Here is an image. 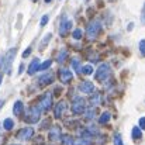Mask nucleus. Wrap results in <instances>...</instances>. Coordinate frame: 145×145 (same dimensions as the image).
Returning <instances> with one entry per match:
<instances>
[{
  "mask_svg": "<svg viewBox=\"0 0 145 145\" xmlns=\"http://www.w3.org/2000/svg\"><path fill=\"white\" fill-rule=\"evenodd\" d=\"M101 31V21L100 20H93L88 24V28H86V35L89 40H95L97 35L100 34Z\"/></svg>",
  "mask_w": 145,
  "mask_h": 145,
  "instance_id": "nucleus-1",
  "label": "nucleus"
},
{
  "mask_svg": "<svg viewBox=\"0 0 145 145\" xmlns=\"http://www.w3.org/2000/svg\"><path fill=\"white\" fill-rule=\"evenodd\" d=\"M40 117H41V110L38 106H31L30 110L27 111V116H25V121L27 123H31V124H35L40 121Z\"/></svg>",
  "mask_w": 145,
  "mask_h": 145,
  "instance_id": "nucleus-2",
  "label": "nucleus"
},
{
  "mask_svg": "<svg viewBox=\"0 0 145 145\" xmlns=\"http://www.w3.org/2000/svg\"><path fill=\"white\" fill-rule=\"evenodd\" d=\"M71 108H72V113L73 114H82V113H85V110H86V101H85V99L83 97H75L73 101H72Z\"/></svg>",
  "mask_w": 145,
  "mask_h": 145,
  "instance_id": "nucleus-3",
  "label": "nucleus"
},
{
  "mask_svg": "<svg viewBox=\"0 0 145 145\" xmlns=\"http://www.w3.org/2000/svg\"><path fill=\"white\" fill-rule=\"evenodd\" d=\"M110 75H111L110 66H108L107 63H101V65L99 66L97 72H96V79L100 80V82H106V80L110 78Z\"/></svg>",
  "mask_w": 145,
  "mask_h": 145,
  "instance_id": "nucleus-4",
  "label": "nucleus"
},
{
  "mask_svg": "<svg viewBox=\"0 0 145 145\" xmlns=\"http://www.w3.org/2000/svg\"><path fill=\"white\" fill-rule=\"evenodd\" d=\"M16 54H17V48H11L7 54H6V56H4V71H6V73H11V63H13V61H14V58H16Z\"/></svg>",
  "mask_w": 145,
  "mask_h": 145,
  "instance_id": "nucleus-5",
  "label": "nucleus"
},
{
  "mask_svg": "<svg viewBox=\"0 0 145 145\" xmlns=\"http://www.w3.org/2000/svg\"><path fill=\"white\" fill-rule=\"evenodd\" d=\"M51 106H52V93H45L41 97V100L38 103V107H40L41 111H47V110L51 108Z\"/></svg>",
  "mask_w": 145,
  "mask_h": 145,
  "instance_id": "nucleus-6",
  "label": "nucleus"
},
{
  "mask_svg": "<svg viewBox=\"0 0 145 145\" xmlns=\"http://www.w3.org/2000/svg\"><path fill=\"white\" fill-rule=\"evenodd\" d=\"M34 137V128L31 127H25V128H21L17 134V138L21 140V141H28L30 138Z\"/></svg>",
  "mask_w": 145,
  "mask_h": 145,
  "instance_id": "nucleus-7",
  "label": "nucleus"
},
{
  "mask_svg": "<svg viewBox=\"0 0 145 145\" xmlns=\"http://www.w3.org/2000/svg\"><path fill=\"white\" fill-rule=\"evenodd\" d=\"M79 90L82 93H86V95H92L95 92V85L89 80H83L80 85H79Z\"/></svg>",
  "mask_w": 145,
  "mask_h": 145,
  "instance_id": "nucleus-8",
  "label": "nucleus"
},
{
  "mask_svg": "<svg viewBox=\"0 0 145 145\" xmlns=\"http://www.w3.org/2000/svg\"><path fill=\"white\" fill-rule=\"evenodd\" d=\"M71 28H72V21L68 20L66 17H63L62 21H61V25H59V34H61V35H65Z\"/></svg>",
  "mask_w": 145,
  "mask_h": 145,
  "instance_id": "nucleus-9",
  "label": "nucleus"
},
{
  "mask_svg": "<svg viewBox=\"0 0 145 145\" xmlns=\"http://www.w3.org/2000/svg\"><path fill=\"white\" fill-rule=\"evenodd\" d=\"M58 76H59L61 82H63V83H69V82L72 80V72H71L69 69H66V68H62V69L59 71Z\"/></svg>",
  "mask_w": 145,
  "mask_h": 145,
  "instance_id": "nucleus-10",
  "label": "nucleus"
},
{
  "mask_svg": "<svg viewBox=\"0 0 145 145\" xmlns=\"http://www.w3.org/2000/svg\"><path fill=\"white\" fill-rule=\"evenodd\" d=\"M66 108H68V103L66 101H59L56 106H55V110H54V116H55V118H59L61 116H62V113L63 111H66Z\"/></svg>",
  "mask_w": 145,
  "mask_h": 145,
  "instance_id": "nucleus-11",
  "label": "nucleus"
},
{
  "mask_svg": "<svg viewBox=\"0 0 145 145\" xmlns=\"http://www.w3.org/2000/svg\"><path fill=\"white\" fill-rule=\"evenodd\" d=\"M49 140H51L52 142H56V141L61 140V130H59L58 127H52V128L49 130Z\"/></svg>",
  "mask_w": 145,
  "mask_h": 145,
  "instance_id": "nucleus-12",
  "label": "nucleus"
},
{
  "mask_svg": "<svg viewBox=\"0 0 145 145\" xmlns=\"http://www.w3.org/2000/svg\"><path fill=\"white\" fill-rule=\"evenodd\" d=\"M38 69H40V59H38V58H34V59H33V62H31V63H30V66H28L27 73L31 76V75H34Z\"/></svg>",
  "mask_w": 145,
  "mask_h": 145,
  "instance_id": "nucleus-13",
  "label": "nucleus"
},
{
  "mask_svg": "<svg viewBox=\"0 0 145 145\" xmlns=\"http://www.w3.org/2000/svg\"><path fill=\"white\" fill-rule=\"evenodd\" d=\"M52 80H54V75H52V73H44L42 76H40L38 83H40L41 86H47V85H49Z\"/></svg>",
  "mask_w": 145,
  "mask_h": 145,
  "instance_id": "nucleus-14",
  "label": "nucleus"
},
{
  "mask_svg": "<svg viewBox=\"0 0 145 145\" xmlns=\"http://www.w3.org/2000/svg\"><path fill=\"white\" fill-rule=\"evenodd\" d=\"M89 101H90V104H92L93 107H95V106H99V104L101 103V95H100V92H93L90 99H89Z\"/></svg>",
  "mask_w": 145,
  "mask_h": 145,
  "instance_id": "nucleus-15",
  "label": "nucleus"
},
{
  "mask_svg": "<svg viewBox=\"0 0 145 145\" xmlns=\"http://www.w3.org/2000/svg\"><path fill=\"white\" fill-rule=\"evenodd\" d=\"M66 58H68V51H66V48H62L61 51H59V55L56 56V62L63 63Z\"/></svg>",
  "mask_w": 145,
  "mask_h": 145,
  "instance_id": "nucleus-16",
  "label": "nucleus"
},
{
  "mask_svg": "<svg viewBox=\"0 0 145 145\" xmlns=\"http://www.w3.org/2000/svg\"><path fill=\"white\" fill-rule=\"evenodd\" d=\"M72 68L76 73H82V65H80V61L78 58H73L72 59Z\"/></svg>",
  "mask_w": 145,
  "mask_h": 145,
  "instance_id": "nucleus-17",
  "label": "nucleus"
},
{
  "mask_svg": "<svg viewBox=\"0 0 145 145\" xmlns=\"http://www.w3.org/2000/svg\"><path fill=\"white\" fill-rule=\"evenodd\" d=\"M13 113H14L16 116H21V113H23V103H21L20 100H17V101L14 103V107H13Z\"/></svg>",
  "mask_w": 145,
  "mask_h": 145,
  "instance_id": "nucleus-18",
  "label": "nucleus"
},
{
  "mask_svg": "<svg viewBox=\"0 0 145 145\" xmlns=\"http://www.w3.org/2000/svg\"><path fill=\"white\" fill-rule=\"evenodd\" d=\"M73 145H92V140H86L79 137L78 140H73Z\"/></svg>",
  "mask_w": 145,
  "mask_h": 145,
  "instance_id": "nucleus-19",
  "label": "nucleus"
},
{
  "mask_svg": "<svg viewBox=\"0 0 145 145\" xmlns=\"http://www.w3.org/2000/svg\"><path fill=\"white\" fill-rule=\"evenodd\" d=\"M111 118V114L108 113V111H104L101 116H100V118H99V123L100 124H106V123H108V120Z\"/></svg>",
  "mask_w": 145,
  "mask_h": 145,
  "instance_id": "nucleus-20",
  "label": "nucleus"
},
{
  "mask_svg": "<svg viewBox=\"0 0 145 145\" xmlns=\"http://www.w3.org/2000/svg\"><path fill=\"white\" fill-rule=\"evenodd\" d=\"M131 134H133V138H134V140H140V138L142 137V130H141L140 127H134Z\"/></svg>",
  "mask_w": 145,
  "mask_h": 145,
  "instance_id": "nucleus-21",
  "label": "nucleus"
},
{
  "mask_svg": "<svg viewBox=\"0 0 145 145\" xmlns=\"http://www.w3.org/2000/svg\"><path fill=\"white\" fill-rule=\"evenodd\" d=\"M3 127H4V130L10 131V130L14 127V121H13L11 118H6V120H4V123H3Z\"/></svg>",
  "mask_w": 145,
  "mask_h": 145,
  "instance_id": "nucleus-22",
  "label": "nucleus"
},
{
  "mask_svg": "<svg viewBox=\"0 0 145 145\" xmlns=\"http://www.w3.org/2000/svg\"><path fill=\"white\" fill-rule=\"evenodd\" d=\"M61 140H62L63 145H73V138L71 135H63V137H61Z\"/></svg>",
  "mask_w": 145,
  "mask_h": 145,
  "instance_id": "nucleus-23",
  "label": "nucleus"
},
{
  "mask_svg": "<svg viewBox=\"0 0 145 145\" xmlns=\"http://www.w3.org/2000/svg\"><path fill=\"white\" fill-rule=\"evenodd\" d=\"M82 73H85V75H92V73H93V66H92V65H85V66H82Z\"/></svg>",
  "mask_w": 145,
  "mask_h": 145,
  "instance_id": "nucleus-24",
  "label": "nucleus"
},
{
  "mask_svg": "<svg viewBox=\"0 0 145 145\" xmlns=\"http://www.w3.org/2000/svg\"><path fill=\"white\" fill-rule=\"evenodd\" d=\"M86 113H85V117L88 118V120H92L93 117H95V114H96V111H95V108H89V110H85Z\"/></svg>",
  "mask_w": 145,
  "mask_h": 145,
  "instance_id": "nucleus-25",
  "label": "nucleus"
},
{
  "mask_svg": "<svg viewBox=\"0 0 145 145\" xmlns=\"http://www.w3.org/2000/svg\"><path fill=\"white\" fill-rule=\"evenodd\" d=\"M51 63H52V61H51V59H47L44 63H40V69H38V71H47L49 66H51Z\"/></svg>",
  "mask_w": 145,
  "mask_h": 145,
  "instance_id": "nucleus-26",
  "label": "nucleus"
},
{
  "mask_svg": "<svg viewBox=\"0 0 145 145\" xmlns=\"http://www.w3.org/2000/svg\"><path fill=\"white\" fill-rule=\"evenodd\" d=\"M51 40V34H47L45 35V38H42V41H41V45H40V49L45 48L47 45H48V41Z\"/></svg>",
  "mask_w": 145,
  "mask_h": 145,
  "instance_id": "nucleus-27",
  "label": "nucleus"
},
{
  "mask_svg": "<svg viewBox=\"0 0 145 145\" xmlns=\"http://www.w3.org/2000/svg\"><path fill=\"white\" fill-rule=\"evenodd\" d=\"M114 145H124L123 140H121V135H120L118 133L114 134Z\"/></svg>",
  "mask_w": 145,
  "mask_h": 145,
  "instance_id": "nucleus-28",
  "label": "nucleus"
},
{
  "mask_svg": "<svg viewBox=\"0 0 145 145\" xmlns=\"http://www.w3.org/2000/svg\"><path fill=\"white\" fill-rule=\"evenodd\" d=\"M72 37H73L75 40H80V38H82V31H80L79 28H76V30L72 33Z\"/></svg>",
  "mask_w": 145,
  "mask_h": 145,
  "instance_id": "nucleus-29",
  "label": "nucleus"
},
{
  "mask_svg": "<svg viewBox=\"0 0 145 145\" xmlns=\"http://www.w3.org/2000/svg\"><path fill=\"white\" fill-rule=\"evenodd\" d=\"M140 52H141L142 56H145V40L140 41Z\"/></svg>",
  "mask_w": 145,
  "mask_h": 145,
  "instance_id": "nucleus-30",
  "label": "nucleus"
},
{
  "mask_svg": "<svg viewBox=\"0 0 145 145\" xmlns=\"http://www.w3.org/2000/svg\"><path fill=\"white\" fill-rule=\"evenodd\" d=\"M48 20H49L48 14H45V16H42V17H41V23H40V24H41V25H45V24L48 23Z\"/></svg>",
  "mask_w": 145,
  "mask_h": 145,
  "instance_id": "nucleus-31",
  "label": "nucleus"
},
{
  "mask_svg": "<svg viewBox=\"0 0 145 145\" xmlns=\"http://www.w3.org/2000/svg\"><path fill=\"white\" fill-rule=\"evenodd\" d=\"M31 51H33V48H31V47H28V48L23 52V56H24V58H28V56H30V54H31Z\"/></svg>",
  "mask_w": 145,
  "mask_h": 145,
  "instance_id": "nucleus-32",
  "label": "nucleus"
},
{
  "mask_svg": "<svg viewBox=\"0 0 145 145\" xmlns=\"http://www.w3.org/2000/svg\"><path fill=\"white\" fill-rule=\"evenodd\" d=\"M140 128H141V130H145V117H141V118H140Z\"/></svg>",
  "mask_w": 145,
  "mask_h": 145,
  "instance_id": "nucleus-33",
  "label": "nucleus"
},
{
  "mask_svg": "<svg viewBox=\"0 0 145 145\" xmlns=\"http://www.w3.org/2000/svg\"><path fill=\"white\" fill-rule=\"evenodd\" d=\"M141 23L145 24V4H144V8H142V13H141Z\"/></svg>",
  "mask_w": 145,
  "mask_h": 145,
  "instance_id": "nucleus-34",
  "label": "nucleus"
},
{
  "mask_svg": "<svg viewBox=\"0 0 145 145\" xmlns=\"http://www.w3.org/2000/svg\"><path fill=\"white\" fill-rule=\"evenodd\" d=\"M4 68V56H0V69Z\"/></svg>",
  "mask_w": 145,
  "mask_h": 145,
  "instance_id": "nucleus-35",
  "label": "nucleus"
},
{
  "mask_svg": "<svg viewBox=\"0 0 145 145\" xmlns=\"http://www.w3.org/2000/svg\"><path fill=\"white\" fill-rule=\"evenodd\" d=\"M24 69H25V68H24V65L21 63V65H20V68H18V75H21V73L24 72Z\"/></svg>",
  "mask_w": 145,
  "mask_h": 145,
  "instance_id": "nucleus-36",
  "label": "nucleus"
},
{
  "mask_svg": "<svg viewBox=\"0 0 145 145\" xmlns=\"http://www.w3.org/2000/svg\"><path fill=\"white\" fill-rule=\"evenodd\" d=\"M133 28H134V24H133V23H131V24H128V27H127V30H128V31H131Z\"/></svg>",
  "mask_w": 145,
  "mask_h": 145,
  "instance_id": "nucleus-37",
  "label": "nucleus"
},
{
  "mask_svg": "<svg viewBox=\"0 0 145 145\" xmlns=\"http://www.w3.org/2000/svg\"><path fill=\"white\" fill-rule=\"evenodd\" d=\"M3 104H4V100H0V108L3 107Z\"/></svg>",
  "mask_w": 145,
  "mask_h": 145,
  "instance_id": "nucleus-38",
  "label": "nucleus"
},
{
  "mask_svg": "<svg viewBox=\"0 0 145 145\" xmlns=\"http://www.w3.org/2000/svg\"><path fill=\"white\" fill-rule=\"evenodd\" d=\"M1 80H3V76H1V73H0V85H1Z\"/></svg>",
  "mask_w": 145,
  "mask_h": 145,
  "instance_id": "nucleus-39",
  "label": "nucleus"
},
{
  "mask_svg": "<svg viewBox=\"0 0 145 145\" xmlns=\"http://www.w3.org/2000/svg\"><path fill=\"white\" fill-rule=\"evenodd\" d=\"M45 1H47V3H51V1H52V0H45Z\"/></svg>",
  "mask_w": 145,
  "mask_h": 145,
  "instance_id": "nucleus-40",
  "label": "nucleus"
},
{
  "mask_svg": "<svg viewBox=\"0 0 145 145\" xmlns=\"http://www.w3.org/2000/svg\"><path fill=\"white\" fill-rule=\"evenodd\" d=\"M10 145H18V144H10Z\"/></svg>",
  "mask_w": 145,
  "mask_h": 145,
  "instance_id": "nucleus-41",
  "label": "nucleus"
},
{
  "mask_svg": "<svg viewBox=\"0 0 145 145\" xmlns=\"http://www.w3.org/2000/svg\"><path fill=\"white\" fill-rule=\"evenodd\" d=\"M33 1H37V0H33Z\"/></svg>",
  "mask_w": 145,
  "mask_h": 145,
  "instance_id": "nucleus-42",
  "label": "nucleus"
},
{
  "mask_svg": "<svg viewBox=\"0 0 145 145\" xmlns=\"http://www.w3.org/2000/svg\"><path fill=\"white\" fill-rule=\"evenodd\" d=\"M86 1H89V0H86Z\"/></svg>",
  "mask_w": 145,
  "mask_h": 145,
  "instance_id": "nucleus-43",
  "label": "nucleus"
}]
</instances>
